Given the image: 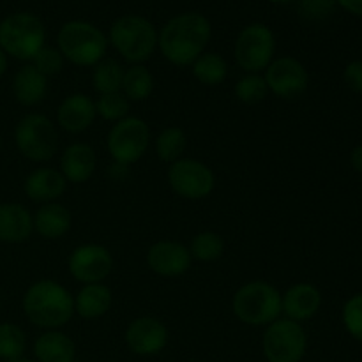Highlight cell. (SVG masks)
<instances>
[{
  "label": "cell",
  "mask_w": 362,
  "mask_h": 362,
  "mask_svg": "<svg viewBox=\"0 0 362 362\" xmlns=\"http://www.w3.org/2000/svg\"><path fill=\"white\" fill-rule=\"evenodd\" d=\"M34 232V218L20 204H0V243H25Z\"/></svg>",
  "instance_id": "cell-18"
},
{
  "label": "cell",
  "mask_w": 362,
  "mask_h": 362,
  "mask_svg": "<svg viewBox=\"0 0 362 362\" xmlns=\"http://www.w3.org/2000/svg\"><path fill=\"white\" fill-rule=\"evenodd\" d=\"M95 152L87 144H73L60 158V173L73 184L87 182L95 170Z\"/></svg>",
  "instance_id": "cell-20"
},
{
  "label": "cell",
  "mask_w": 362,
  "mask_h": 362,
  "mask_svg": "<svg viewBox=\"0 0 362 362\" xmlns=\"http://www.w3.org/2000/svg\"><path fill=\"white\" fill-rule=\"evenodd\" d=\"M276 39L267 25H247L235 41V60L247 73H260L267 69L274 59Z\"/></svg>",
  "instance_id": "cell-9"
},
{
  "label": "cell",
  "mask_w": 362,
  "mask_h": 362,
  "mask_svg": "<svg viewBox=\"0 0 362 362\" xmlns=\"http://www.w3.org/2000/svg\"><path fill=\"white\" fill-rule=\"evenodd\" d=\"M343 80L350 90L362 94V60H354L343 71Z\"/></svg>",
  "instance_id": "cell-36"
},
{
  "label": "cell",
  "mask_w": 362,
  "mask_h": 362,
  "mask_svg": "<svg viewBox=\"0 0 362 362\" xmlns=\"http://www.w3.org/2000/svg\"><path fill=\"white\" fill-rule=\"evenodd\" d=\"M341 318L346 332L362 343V293H356L346 300Z\"/></svg>",
  "instance_id": "cell-33"
},
{
  "label": "cell",
  "mask_w": 362,
  "mask_h": 362,
  "mask_svg": "<svg viewBox=\"0 0 362 362\" xmlns=\"http://www.w3.org/2000/svg\"><path fill=\"white\" fill-rule=\"evenodd\" d=\"M112 306V292L103 283L83 285L74 299V313L80 315L85 320L99 318Z\"/></svg>",
  "instance_id": "cell-24"
},
{
  "label": "cell",
  "mask_w": 362,
  "mask_h": 362,
  "mask_svg": "<svg viewBox=\"0 0 362 362\" xmlns=\"http://www.w3.org/2000/svg\"><path fill=\"white\" fill-rule=\"evenodd\" d=\"M154 90V76L151 71L141 64H134L124 71L122 92L127 101H145Z\"/></svg>",
  "instance_id": "cell-25"
},
{
  "label": "cell",
  "mask_w": 362,
  "mask_h": 362,
  "mask_svg": "<svg viewBox=\"0 0 362 362\" xmlns=\"http://www.w3.org/2000/svg\"><path fill=\"white\" fill-rule=\"evenodd\" d=\"M148 144L151 131L145 120L138 117H126L119 120L108 133L110 156L122 166L136 163L147 152Z\"/></svg>",
  "instance_id": "cell-10"
},
{
  "label": "cell",
  "mask_w": 362,
  "mask_h": 362,
  "mask_svg": "<svg viewBox=\"0 0 362 362\" xmlns=\"http://www.w3.org/2000/svg\"><path fill=\"white\" fill-rule=\"evenodd\" d=\"M322 306V293L311 283H297L281 296V310L288 320L304 322L313 318Z\"/></svg>",
  "instance_id": "cell-16"
},
{
  "label": "cell",
  "mask_w": 362,
  "mask_h": 362,
  "mask_svg": "<svg viewBox=\"0 0 362 362\" xmlns=\"http://www.w3.org/2000/svg\"><path fill=\"white\" fill-rule=\"evenodd\" d=\"M71 228V212L64 205L42 204L34 216V230L45 239H60Z\"/></svg>",
  "instance_id": "cell-23"
},
{
  "label": "cell",
  "mask_w": 362,
  "mask_h": 362,
  "mask_svg": "<svg viewBox=\"0 0 362 362\" xmlns=\"http://www.w3.org/2000/svg\"><path fill=\"white\" fill-rule=\"evenodd\" d=\"M32 66L39 71V73L45 74L46 78L53 76V74H59L64 67V57L59 49L55 48H45L39 49L37 55L32 59Z\"/></svg>",
  "instance_id": "cell-34"
},
{
  "label": "cell",
  "mask_w": 362,
  "mask_h": 362,
  "mask_svg": "<svg viewBox=\"0 0 362 362\" xmlns=\"http://www.w3.org/2000/svg\"><path fill=\"white\" fill-rule=\"evenodd\" d=\"M186 134L180 127H166L156 138V154L161 161L175 163L186 151Z\"/></svg>",
  "instance_id": "cell-28"
},
{
  "label": "cell",
  "mask_w": 362,
  "mask_h": 362,
  "mask_svg": "<svg viewBox=\"0 0 362 362\" xmlns=\"http://www.w3.org/2000/svg\"><path fill=\"white\" fill-rule=\"evenodd\" d=\"M6 71H7V55L4 53V49L0 48V76H4Z\"/></svg>",
  "instance_id": "cell-39"
},
{
  "label": "cell",
  "mask_w": 362,
  "mask_h": 362,
  "mask_svg": "<svg viewBox=\"0 0 362 362\" xmlns=\"http://www.w3.org/2000/svg\"><path fill=\"white\" fill-rule=\"evenodd\" d=\"M7 362H34V361H30V359H23V357H21V359H14V361H7Z\"/></svg>",
  "instance_id": "cell-40"
},
{
  "label": "cell",
  "mask_w": 362,
  "mask_h": 362,
  "mask_svg": "<svg viewBox=\"0 0 362 362\" xmlns=\"http://www.w3.org/2000/svg\"><path fill=\"white\" fill-rule=\"evenodd\" d=\"M232 308L243 324L255 327L272 324L283 313L281 296L274 286L265 281H251L240 286L233 296Z\"/></svg>",
  "instance_id": "cell-6"
},
{
  "label": "cell",
  "mask_w": 362,
  "mask_h": 362,
  "mask_svg": "<svg viewBox=\"0 0 362 362\" xmlns=\"http://www.w3.org/2000/svg\"><path fill=\"white\" fill-rule=\"evenodd\" d=\"M48 78L32 64H25L13 78V94L21 106H35L46 98Z\"/></svg>",
  "instance_id": "cell-21"
},
{
  "label": "cell",
  "mask_w": 362,
  "mask_h": 362,
  "mask_svg": "<svg viewBox=\"0 0 362 362\" xmlns=\"http://www.w3.org/2000/svg\"><path fill=\"white\" fill-rule=\"evenodd\" d=\"M45 25L35 14L14 13L0 21V48L18 60H32L45 48Z\"/></svg>",
  "instance_id": "cell-5"
},
{
  "label": "cell",
  "mask_w": 362,
  "mask_h": 362,
  "mask_svg": "<svg viewBox=\"0 0 362 362\" xmlns=\"http://www.w3.org/2000/svg\"><path fill=\"white\" fill-rule=\"evenodd\" d=\"M168 182L179 197L187 200H202L214 189V173L197 159H182L172 163L168 170Z\"/></svg>",
  "instance_id": "cell-11"
},
{
  "label": "cell",
  "mask_w": 362,
  "mask_h": 362,
  "mask_svg": "<svg viewBox=\"0 0 362 362\" xmlns=\"http://www.w3.org/2000/svg\"><path fill=\"white\" fill-rule=\"evenodd\" d=\"M67 180L59 170L53 168H37L25 179L23 189L25 194L32 202L39 204H52L60 198L66 191Z\"/></svg>",
  "instance_id": "cell-19"
},
{
  "label": "cell",
  "mask_w": 362,
  "mask_h": 362,
  "mask_svg": "<svg viewBox=\"0 0 362 362\" xmlns=\"http://www.w3.org/2000/svg\"><path fill=\"white\" fill-rule=\"evenodd\" d=\"M211 41V23L200 13L172 18L158 34V46L173 66H193Z\"/></svg>",
  "instance_id": "cell-1"
},
{
  "label": "cell",
  "mask_w": 362,
  "mask_h": 362,
  "mask_svg": "<svg viewBox=\"0 0 362 362\" xmlns=\"http://www.w3.org/2000/svg\"><path fill=\"white\" fill-rule=\"evenodd\" d=\"M73 362H78V361H76V359H74V361H73Z\"/></svg>",
  "instance_id": "cell-42"
},
{
  "label": "cell",
  "mask_w": 362,
  "mask_h": 362,
  "mask_svg": "<svg viewBox=\"0 0 362 362\" xmlns=\"http://www.w3.org/2000/svg\"><path fill=\"white\" fill-rule=\"evenodd\" d=\"M338 6H341L343 9L349 11L350 14H356V16H362V0H336Z\"/></svg>",
  "instance_id": "cell-37"
},
{
  "label": "cell",
  "mask_w": 362,
  "mask_h": 362,
  "mask_svg": "<svg viewBox=\"0 0 362 362\" xmlns=\"http://www.w3.org/2000/svg\"><path fill=\"white\" fill-rule=\"evenodd\" d=\"M336 0H299V13L308 21H324L332 14Z\"/></svg>",
  "instance_id": "cell-35"
},
{
  "label": "cell",
  "mask_w": 362,
  "mask_h": 362,
  "mask_svg": "<svg viewBox=\"0 0 362 362\" xmlns=\"http://www.w3.org/2000/svg\"><path fill=\"white\" fill-rule=\"evenodd\" d=\"M110 42L131 64L148 60L158 46V32L144 16L126 14L113 21L110 28Z\"/></svg>",
  "instance_id": "cell-3"
},
{
  "label": "cell",
  "mask_w": 362,
  "mask_h": 362,
  "mask_svg": "<svg viewBox=\"0 0 362 362\" xmlns=\"http://www.w3.org/2000/svg\"><path fill=\"white\" fill-rule=\"evenodd\" d=\"M34 356L39 362H73L76 346L60 331H46L34 343Z\"/></svg>",
  "instance_id": "cell-22"
},
{
  "label": "cell",
  "mask_w": 362,
  "mask_h": 362,
  "mask_svg": "<svg viewBox=\"0 0 362 362\" xmlns=\"http://www.w3.org/2000/svg\"><path fill=\"white\" fill-rule=\"evenodd\" d=\"M95 112L105 120H119L126 119L129 112V101L122 92H113V94H103L95 103Z\"/></svg>",
  "instance_id": "cell-32"
},
{
  "label": "cell",
  "mask_w": 362,
  "mask_h": 362,
  "mask_svg": "<svg viewBox=\"0 0 362 362\" xmlns=\"http://www.w3.org/2000/svg\"><path fill=\"white\" fill-rule=\"evenodd\" d=\"M271 2H279V4H288V2H292V0H271Z\"/></svg>",
  "instance_id": "cell-41"
},
{
  "label": "cell",
  "mask_w": 362,
  "mask_h": 362,
  "mask_svg": "<svg viewBox=\"0 0 362 362\" xmlns=\"http://www.w3.org/2000/svg\"><path fill=\"white\" fill-rule=\"evenodd\" d=\"M350 163H352V168L356 172L362 173V145L354 148L352 154H350Z\"/></svg>",
  "instance_id": "cell-38"
},
{
  "label": "cell",
  "mask_w": 362,
  "mask_h": 362,
  "mask_svg": "<svg viewBox=\"0 0 362 362\" xmlns=\"http://www.w3.org/2000/svg\"><path fill=\"white\" fill-rule=\"evenodd\" d=\"M262 349L269 362H300L308 349L306 331L299 322L278 318L265 329Z\"/></svg>",
  "instance_id": "cell-8"
},
{
  "label": "cell",
  "mask_w": 362,
  "mask_h": 362,
  "mask_svg": "<svg viewBox=\"0 0 362 362\" xmlns=\"http://www.w3.org/2000/svg\"><path fill=\"white\" fill-rule=\"evenodd\" d=\"M193 74L200 83L216 87L228 74V66H226V60L218 53H202L193 62Z\"/></svg>",
  "instance_id": "cell-26"
},
{
  "label": "cell",
  "mask_w": 362,
  "mask_h": 362,
  "mask_svg": "<svg viewBox=\"0 0 362 362\" xmlns=\"http://www.w3.org/2000/svg\"><path fill=\"white\" fill-rule=\"evenodd\" d=\"M191 253L186 246L175 240H159L148 250L147 265L159 276L177 278L191 265Z\"/></svg>",
  "instance_id": "cell-15"
},
{
  "label": "cell",
  "mask_w": 362,
  "mask_h": 362,
  "mask_svg": "<svg viewBox=\"0 0 362 362\" xmlns=\"http://www.w3.org/2000/svg\"><path fill=\"white\" fill-rule=\"evenodd\" d=\"M27 349V336L16 324H0V359H21Z\"/></svg>",
  "instance_id": "cell-29"
},
{
  "label": "cell",
  "mask_w": 362,
  "mask_h": 362,
  "mask_svg": "<svg viewBox=\"0 0 362 362\" xmlns=\"http://www.w3.org/2000/svg\"><path fill=\"white\" fill-rule=\"evenodd\" d=\"M59 52L74 66H95L106 55L108 39L88 21H69L62 25L59 35Z\"/></svg>",
  "instance_id": "cell-4"
},
{
  "label": "cell",
  "mask_w": 362,
  "mask_h": 362,
  "mask_svg": "<svg viewBox=\"0 0 362 362\" xmlns=\"http://www.w3.org/2000/svg\"><path fill=\"white\" fill-rule=\"evenodd\" d=\"M223 250H225V243L219 233L202 232L191 240L189 253L200 262H214L221 257Z\"/></svg>",
  "instance_id": "cell-30"
},
{
  "label": "cell",
  "mask_w": 362,
  "mask_h": 362,
  "mask_svg": "<svg viewBox=\"0 0 362 362\" xmlns=\"http://www.w3.org/2000/svg\"><path fill=\"white\" fill-rule=\"evenodd\" d=\"M95 103L85 94H73L60 103L57 120L62 129L69 133H81L88 129L95 119Z\"/></svg>",
  "instance_id": "cell-17"
},
{
  "label": "cell",
  "mask_w": 362,
  "mask_h": 362,
  "mask_svg": "<svg viewBox=\"0 0 362 362\" xmlns=\"http://www.w3.org/2000/svg\"><path fill=\"white\" fill-rule=\"evenodd\" d=\"M14 141L21 154L30 161H48L59 145V134L52 120L41 113H28L14 129Z\"/></svg>",
  "instance_id": "cell-7"
},
{
  "label": "cell",
  "mask_w": 362,
  "mask_h": 362,
  "mask_svg": "<svg viewBox=\"0 0 362 362\" xmlns=\"http://www.w3.org/2000/svg\"><path fill=\"white\" fill-rule=\"evenodd\" d=\"M67 269L71 276L83 285L101 283L112 272L113 258L105 246L83 244L69 255Z\"/></svg>",
  "instance_id": "cell-13"
},
{
  "label": "cell",
  "mask_w": 362,
  "mask_h": 362,
  "mask_svg": "<svg viewBox=\"0 0 362 362\" xmlns=\"http://www.w3.org/2000/svg\"><path fill=\"white\" fill-rule=\"evenodd\" d=\"M269 87L265 83V78L257 73H250L240 78L235 85V95L239 101L246 105H257L267 98Z\"/></svg>",
  "instance_id": "cell-31"
},
{
  "label": "cell",
  "mask_w": 362,
  "mask_h": 362,
  "mask_svg": "<svg viewBox=\"0 0 362 362\" xmlns=\"http://www.w3.org/2000/svg\"><path fill=\"white\" fill-rule=\"evenodd\" d=\"M265 83L269 90L281 99H296L308 88V71L293 57H279L265 69Z\"/></svg>",
  "instance_id": "cell-12"
},
{
  "label": "cell",
  "mask_w": 362,
  "mask_h": 362,
  "mask_svg": "<svg viewBox=\"0 0 362 362\" xmlns=\"http://www.w3.org/2000/svg\"><path fill=\"white\" fill-rule=\"evenodd\" d=\"M23 313L37 327L55 331L74 315V299L60 283L41 279L25 292Z\"/></svg>",
  "instance_id": "cell-2"
},
{
  "label": "cell",
  "mask_w": 362,
  "mask_h": 362,
  "mask_svg": "<svg viewBox=\"0 0 362 362\" xmlns=\"http://www.w3.org/2000/svg\"><path fill=\"white\" fill-rule=\"evenodd\" d=\"M126 343L136 356H156L168 343V331L158 318L141 317L127 325Z\"/></svg>",
  "instance_id": "cell-14"
},
{
  "label": "cell",
  "mask_w": 362,
  "mask_h": 362,
  "mask_svg": "<svg viewBox=\"0 0 362 362\" xmlns=\"http://www.w3.org/2000/svg\"><path fill=\"white\" fill-rule=\"evenodd\" d=\"M124 80V67L115 59H103L94 66L92 83L99 94H113L120 92Z\"/></svg>",
  "instance_id": "cell-27"
}]
</instances>
